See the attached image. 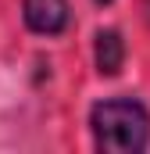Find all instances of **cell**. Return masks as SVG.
Wrapping results in <instances>:
<instances>
[{
    "mask_svg": "<svg viewBox=\"0 0 150 154\" xmlns=\"http://www.w3.org/2000/svg\"><path fill=\"white\" fill-rule=\"evenodd\" d=\"M122 61H125V43H122V36L114 29H100L97 32V68H100V75H118Z\"/></svg>",
    "mask_w": 150,
    "mask_h": 154,
    "instance_id": "cell-3",
    "label": "cell"
},
{
    "mask_svg": "<svg viewBox=\"0 0 150 154\" xmlns=\"http://www.w3.org/2000/svg\"><path fill=\"white\" fill-rule=\"evenodd\" d=\"M97 4H111V0H97Z\"/></svg>",
    "mask_w": 150,
    "mask_h": 154,
    "instance_id": "cell-4",
    "label": "cell"
},
{
    "mask_svg": "<svg viewBox=\"0 0 150 154\" xmlns=\"http://www.w3.org/2000/svg\"><path fill=\"white\" fill-rule=\"evenodd\" d=\"M93 140L107 154H136L150 140V118L136 100H104L93 108Z\"/></svg>",
    "mask_w": 150,
    "mask_h": 154,
    "instance_id": "cell-1",
    "label": "cell"
},
{
    "mask_svg": "<svg viewBox=\"0 0 150 154\" xmlns=\"http://www.w3.org/2000/svg\"><path fill=\"white\" fill-rule=\"evenodd\" d=\"M25 22L32 32H61L68 25L64 0H25Z\"/></svg>",
    "mask_w": 150,
    "mask_h": 154,
    "instance_id": "cell-2",
    "label": "cell"
}]
</instances>
